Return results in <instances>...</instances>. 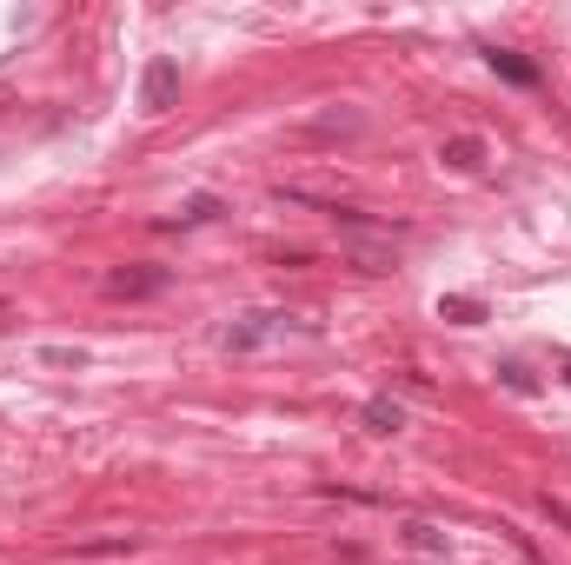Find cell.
Wrapping results in <instances>:
<instances>
[{"instance_id":"8","label":"cell","mask_w":571,"mask_h":565,"mask_svg":"<svg viewBox=\"0 0 571 565\" xmlns=\"http://www.w3.org/2000/svg\"><path fill=\"white\" fill-rule=\"evenodd\" d=\"M359 127H366V114H352V107H346V114H326V120H312L306 134H312V140H340V134H359Z\"/></svg>"},{"instance_id":"5","label":"cell","mask_w":571,"mask_h":565,"mask_svg":"<svg viewBox=\"0 0 571 565\" xmlns=\"http://www.w3.org/2000/svg\"><path fill=\"white\" fill-rule=\"evenodd\" d=\"M220 213H226V200H220V193H193V200L180 206V213H166L160 226H166V233H186V226H206V220H220Z\"/></svg>"},{"instance_id":"3","label":"cell","mask_w":571,"mask_h":565,"mask_svg":"<svg viewBox=\"0 0 571 565\" xmlns=\"http://www.w3.org/2000/svg\"><path fill=\"white\" fill-rule=\"evenodd\" d=\"M359 420H366V432H379V439H392V432H406V406L392 400V392H372L366 406H359Z\"/></svg>"},{"instance_id":"11","label":"cell","mask_w":571,"mask_h":565,"mask_svg":"<svg viewBox=\"0 0 571 565\" xmlns=\"http://www.w3.org/2000/svg\"><path fill=\"white\" fill-rule=\"evenodd\" d=\"M498 372H505V386H512V392H532V386H538V380H532V372H525L518 360H512V366H498Z\"/></svg>"},{"instance_id":"7","label":"cell","mask_w":571,"mask_h":565,"mask_svg":"<svg viewBox=\"0 0 571 565\" xmlns=\"http://www.w3.org/2000/svg\"><path fill=\"white\" fill-rule=\"evenodd\" d=\"M485 60H492V67H498L505 80H512V87H538V67H532V60H518L512 47H492Z\"/></svg>"},{"instance_id":"12","label":"cell","mask_w":571,"mask_h":565,"mask_svg":"<svg viewBox=\"0 0 571 565\" xmlns=\"http://www.w3.org/2000/svg\"><path fill=\"white\" fill-rule=\"evenodd\" d=\"M565 380H571V360H565Z\"/></svg>"},{"instance_id":"2","label":"cell","mask_w":571,"mask_h":565,"mask_svg":"<svg viewBox=\"0 0 571 565\" xmlns=\"http://www.w3.org/2000/svg\"><path fill=\"white\" fill-rule=\"evenodd\" d=\"M173 94H180V67H173V60H146V74H140V107L146 114H166V107H173Z\"/></svg>"},{"instance_id":"4","label":"cell","mask_w":571,"mask_h":565,"mask_svg":"<svg viewBox=\"0 0 571 565\" xmlns=\"http://www.w3.org/2000/svg\"><path fill=\"white\" fill-rule=\"evenodd\" d=\"M160 286H166V266H126V273L107 280L113 300H146V292H160Z\"/></svg>"},{"instance_id":"6","label":"cell","mask_w":571,"mask_h":565,"mask_svg":"<svg viewBox=\"0 0 571 565\" xmlns=\"http://www.w3.org/2000/svg\"><path fill=\"white\" fill-rule=\"evenodd\" d=\"M438 160H446L452 173H478V166H485V140L478 134H452L446 146H438Z\"/></svg>"},{"instance_id":"9","label":"cell","mask_w":571,"mask_h":565,"mask_svg":"<svg viewBox=\"0 0 571 565\" xmlns=\"http://www.w3.org/2000/svg\"><path fill=\"white\" fill-rule=\"evenodd\" d=\"M438 312H446V320H458V326H478V320H485V300H465V292H452V300H438Z\"/></svg>"},{"instance_id":"10","label":"cell","mask_w":571,"mask_h":565,"mask_svg":"<svg viewBox=\"0 0 571 565\" xmlns=\"http://www.w3.org/2000/svg\"><path fill=\"white\" fill-rule=\"evenodd\" d=\"M406 539H412V546H418V552H446V539H438L432 526H406Z\"/></svg>"},{"instance_id":"1","label":"cell","mask_w":571,"mask_h":565,"mask_svg":"<svg viewBox=\"0 0 571 565\" xmlns=\"http://www.w3.org/2000/svg\"><path fill=\"white\" fill-rule=\"evenodd\" d=\"M312 340V320H300V312H280V306H260V312H240L232 326H220V346L226 352H260V346H272V340Z\"/></svg>"}]
</instances>
